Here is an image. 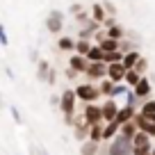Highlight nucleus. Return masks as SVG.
Masks as SVG:
<instances>
[{
	"label": "nucleus",
	"mask_w": 155,
	"mask_h": 155,
	"mask_svg": "<svg viewBox=\"0 0 155 155\" xmlns=\"http://www.w3.org/2000/svg\"><path fill=\"white\" fill-rule=\"evenodd\" d=\"M94 46L89 44V39H78V44H75V53L80 55H89V50H91Z\"/></svg>",
	"instance_id": "nucleus-24"
},
{
	"label": "nucleus",
	"mask_w": 155,
	"mask_h": 155,
	"mask_svg": "<svg viewBox=\"0 0 155 155\" xmlns=\"http://www.w3.org/2000/svg\"><path fill=\"white\" fill-rule=\"evenodd\" d=\"M0 44L5 46H9V37H7V30H5V25H0Z\"/></svg>",
	"instance_id": "nucleus-32"
},
{
	"label": "nucleus",
	"mask_w": 155,
	"mask_h": 155,
	"mask_svg": "<svg viewBox=\"0 0 155 155\" xmlns=\"http://www.w3.org/2000/svg\"><path fill=\"white\" fill-rule=\"evenodd\" d=\"M87 57H89V62H105V50H103L101 46H94Z\"/></svg>",
	"instance_id": "nucleus-21"
},
{
	"label": "nucleus",
	"mask_w": 155,
	"mask_h": 155,
	"mask_svg": "<svg viewBox=\"0 0 155 155\" xmlns=\"http://www.w3.org/2000/svg\"><path fill=\"white\" fill-rule=\"evenodd\" d=\"M96 153H98V141H94V139L82 141V146H80V155H96Z\"/></svg>",
	"instance_id": "nucleus-16"
},
{
	"label": "nucleus",
	"mask_w": 155,
	"mask_h": 155,
	"mask_svg": "<svg viewBox=\"0 0 155 155\" xmlns=\"http://www.w3.org/2000/svg\"><path fill=\"white\" fill-rule=\"evenodd\" d=\"M30 155H50L41 144H30Z\"/></svg>",
	"instance_id": "nucleus-30"
},
{
	"label": "nucleus",
	"mask_w": 155,
	"mask_h": 155,
	"mask_svg": "<svg viewBox=\"0 0 155 155\" xmlns=\"http://www.w3.org/2000/svg\"><path fill=\"white\" fill-rule=\"evenodd\" d=\"M48 73H50V66H48V62H44V59H41V62L37 64V78L39 80H48Z\"/></svg>",
	"instance_id": "nucleus-23"
},
{
	"label": "nucleus",
	"mask_w": 155,
	"mask_h": 155,
	"mask_svg": "<svg viewBox=\"0 0 155 155\" xmlns=\"http://www.w3.org/2000/svg\"><path fill=\"white\" fill-rule=\"evenodd\" d=\"M126 73H128V68L123 66V62H114V64H110L107 75H110L112 82H121V80H126Z\"/></svg>",
	"instance_id": "nucleus-8"
},
{
	"label": "nucleus",
	"mask_w": 155,
	"mask_h": 155,
	"mask_svg": "<svg viewBox=\"0 0 155 155\" xmlns=\"http://www.w3.org/2000/svg\"><path fill=\"white\" fill-rule=\"evenodd\" d=\"M137 98H139V96L135 94V89H132V91H128V94H126V105H132V107H135V105H137Z\"/></svg>",
	"instance_id": "nucleus-31"
},
{
	"label": "nucleus",
	"mask_w": 155,
	"mask_h": 155,
	"mask_svg": "<svg viewBox=\"0 0 155 155\" xmlns=\"http://www.w3.org/2000/svg\"><path fill=\"white\" fill-rule=\"evenodd\" d=\"M75 68H66V78H68V80H73V78H75Z\"/></svg>",
	"instance_id": "nucleus-41"
},
{
	"label": "nucleus",
	"mask_w": 155,
	"mask_h": 155,
	"mask_svg": "<svg viewBox=\"0 0 155 155\" xmlns=\"http://www.w3.org/2000/svg\"><path fill=\"white\" fill-rule=\"evenodd\" d=\"M107 155H132V139L119 132L112 139L110 148H107Z\"/></svg>",
	"instance_id": "nucleus-2"
},
{
	"label": "nucleus",
	"mask_w": 155,
	"mask_h": 155,
	"mask_svg": "<svg viewBox=\"0 0 155 155\" xmlns=\"http://www.w3.org/2000/svg\"><path fill=\"white\" fill-rule=\"evenodd\" d=\"M75 101H78V94L73 89H66L62 94V103H59V110L64 112V123L66 126H75V119H73V112H75Z\"/></svg>",
	"instance_id": "nucleus-1"
},
{
	"label": "nucleus",
	"mask_w": 155,
	"mask_h": 155,
	"mask_svg": "<svg viewBox=\"0 0 155 155\" xmlns=\"http://www.w3.org/2000/svg\"><path fill=\"white\" fill-rule=\"evenodd\" d=\"M98 46H101L105 53H112V50H121V41H119V39H112V37H105Z\"/></svg>",
	"instance_id": "nucleus-15"
},
{
	"label": "nucleus",
	"mask_w": 155,
	"mask_h": 155,
	"mask_svg": "<svg viewBox=\"0 0 155 155\" xmlns=\"http://www.w3.org/2000/svg\"><path fill=\"white\" fill-rule=\"evenodd\" d=\"M135 123H137V128H139L141 132H148L150 137H155V123L153 121H148V119H146L144 114H135Z\"/></svg>",
	"instance_id": "nucleus-10"
},
{
	"label": "nucleus",
	"mask_w": 155,
	"mask_h": 155,
	"mask_svg": "<svg viewBox=\"0 0 155 155\" xmlns=\"http://www.w3.org/2000/svg\"><path fill=\"white\" fill-rule=\"evenodd\" d=\"M80 9H82V7L75 2V5H71V9H68V12H71V14H80Z\"/></svg>",
	"instance_id": "nucleus-40"
},
{
	"label": "nucleus",
	"mask_w": 155,
	"mask_h": 155,
	"mask_svg": "<svg viewBox=\"0 0 155 155\" xmlns=\"http://www.w3.org/2000/svg\"><path fill=\"white\" fill-rule=\"evenodd\" d=\"M153 155H155V148H153Z\"/></svg>",
	"instance_id": "nucleus-44"
},
{
	"label": "nucleus",
	"mask_w": 155,
	"mask_h": 155,
	"mask_svg": "<svg viewBox=\"0 0 155 155\" xmlns=\"http://www.w3.org/2000/svg\"><path fill=\"white\" fill-rule=\"evenodd\" d=\"M9 112H12V116H14V121H16V123H23V114L18 112V107L12 105V107H9Z\"/></svg>",
	"instance_id": "nucleus-33"
},
{
	"label": "nucleus",
	"mask_w": 155,
	"mask_h": 155,
	"mask_svg": "<svg viewBox=\"0 0 155 155\" xmlns=\"http://www.w3.org/2000/svg\"><path fill=\"white\" fill-rule=\"evenodd\" d=\"M107 9L103 7V2H96V5L91 7V18L94 21H98V23H105V18H107Z\"/></svg>",
	"instance_id": "nucleus-14"
},
{
	"label": "nucleus",
	"mask_w": 155,
	"mask_h": 155,
	"mask_svg": "<svg viewBox=\"0 0 155 155\" xmlns=\"http://www.w3.org/2000/svg\"><path fill=\"white\" fill-rule=\"evenodd\" d=\"M105 25H107V28H112V25H116V23H114V18H112V16H107V18H105Z\"/></svg>",
	"instance_id": "nucleus-42"
},
{
	"label": "nucleus",
	"mask_w": 155,
	"mask_h": 155,
	"mask_svg": "<svg viewBox=\"0 0 155 155\" xmlns=\"http://www.w3.org/2000/svg\"><path fill=\"white\" fill-rule=\"evenodd\" d=\"M84 119H87L89 123H103L105 121V116H103V107L94 105V103H87V107H84Z\"/></svg>",
	"instance_id": "nucleus-6"
},
{
	"label": "nucleus",
	"mask_w": 155,
	"mask_h": 155,
	"mask_svg": "<svg viewBox=\"0 0 155 155\" xmlns=\"http://www.w3.org/2000/svg\"><path fill=\"white\" fill-rule=\"evenodd\" d=\"M126 53L123 50H112V53H105V62L107 64H114V62H123Z\"/></svg>",
	"instance_id": "nucleus-26"
},
{
	"label": "nucleus",
	"mask_w": 155,
	"mask_h": 155,
	"mask_svg": "<svg viewBox=\"0 0 155 155\" xmlns=\"http://www.w3.org/2000/svg\"><path fill=\"white\" fill-rule=\"evenodd\" d=\"M114 87H116V82H112V80H107V82H103V87H101V91L105 94V96H114Z\"/></svg>",
	"instance_id": "nucleus-28"
},
{
	"label": "nucleus",
	"mask_w": 155,
	"mask_h": 155,
	"mask_svg": "<svg viewBox=\"0 0 155 155\" xmlns=\"http://www.w3.org/2000/svg\"><path fill=\"white\" fill-rule=\"evenodd\" d=\"M103 7H105V9H107V14H116V5H114V2H110V0H105V2H103Z\"/></svg>",
	"instance_id": "nucleus-34"
},
{
	"label": "nucleus",
	"mask_w": 155,
	"mask_h": 155,
	"mask_svg": "<svg viewBox=\"0 0 155 155\" xmlns=\"http://www.w3.org/2000/svg\"><path fill=\"white\" fill-rule=\"evenodd\" d=\"M75 44H78V41H73L71 37H62L57 41V48L59 50H73V48H75Z\"/></svg>",
	"instance_id": "nucleus-27"
},
{
	"label": "nucleus",
	"mask_w": 155,
	"mask_h": 155,
	"mask_svg": "<svg viewBox=\"0 0 155 155\" xmlns=\"http://www.w3.org/2000/svg\"><path fill=\"white\" fill-rule=\"evenodd\" d=\"M123 94H128V87H123V84H116L114 87V96H123ZM112 96V98H114Z\"/></svg>",
	"instance_id": "nucleus-37"
},
{
	"label": "nucleus",
	"mask_w": 155,
	"mask_h": 155,
	"mask_svg": "<svg viewBox=\"0 0 155 155\" xmlns=\"http://www.w3.org/2000/svg\"><path fill=\"white\" fill-rule=\"evenodd\" d=\"M121 132V123L116 121H107V126H105V132H103V139H114L116 135Z\"/></svg>",
	"instance_id": "nucleus-13"
},
{
	"label": "nucleus",
	"mask_w": 155,
	"mask_h": 155,
	"mask_svg": "<svg viewBox=\"0 0 155 155\" xmlns=\"http://www.w3.org/2000/svg\"><path fill=\"white\" fill-rule=\"evenodd\" d=\"M119 110H121V107H119V105H116V103L110 98V101L103 105V116H105V121H114L116 114H119Z\"/></svg>",
	"instance_id": "nucleus-12"
},
{
	"label": "nucleus",
	"mask_w": 155,
	"mask_h": 155,
	"mask_svg": "<svg viewBox=\"0 0 155 155\" xmlns=\"http://www.w3.org/2000/svg\"><path fill=\"white\" fill-rule=\"evenodd\" d=\"M141 114H144L148 121L155 123V101H146L144 105H141Z\"/></svg>",
	"instance_id": "nucleus-20"
},
{
	"label": "nucleus",
	"mask_w": 155,
	"mask_h": 155,
	"mask_svg": "<svg viewBox=\"0 0 155 155\" xmlns=\"http://www.w3.org/2000/svg\"><path fill=\"white\" fill-rule=\"evenodd\" d=\"M55 80H57V73H55L53 68H50V73H48V80H46V82H48V84H55Z\"/></svg>",
	"instance_id": "nucleus-39"
},
{
	"label": "nucleus",
	"mask_w": 155,
	"mask_h": 155,
	"mask_svg": "<svg viewBox=\"0 0 155 155\" xmlns=\"http://www.w3.org/2000/svg\"><path fill=\"white\" fill-rule=\"evenodd\" d=\"M146 66H148V64H146V59H144V57H139V62H137L135 71H137V73H144V71H146Z\"/></svg>",
	"instance_id": "nucleus-36"
},
{
	"label": "nucleus",
	"mask_w": 155,
	"mask_h": 155,
	"mask_svg": "<svg viewBox=\"0 0 155 155\" xmlns=\"http://www.w3.org/2000/svg\"><path fill=\"white\" fill-rule=\"evenodd\" d=\"M121 50H123V53H130V50H135V46L128 44V41H121Z\"/></svg>",
	"instance_id": "nucleus-38"
},
{
	"label": "nucleus",
	"mask_w": 155,
	"mask_h": 155,
	"mask_svg": "<svg viewBox=\"0 0 155 155\" xmlns=\"http://www.w3.org/2000/svg\"><path fill=\"white\" fill-rule=\"evenodd\" d=\"M107 37H112V39H121V37H123V28H119V25H112V28H107Z\"/></svg>",
	"instance_id": "nucleus-29"
},
{
	"label": "nucleus",
	"mask_w": 155,
	"mask_h": 155,
	"mask_svg": "<svg viewBox=\"0 0 155 155\" xmlns=\"http://www.w3.org/2000/svg\"><path fill=\"white\" fill-rule=\"evenodd\" d=\"M146 155H153V150H150V153H146Z\"/></svg>",
	"instance_id": "nucleus-43"
},
{
	"label": "nucleus",
	"mask_w": 155,
	"mask_h": 155,
	"mask_svg": "<svg viewBox=\"0 0 155 155\" xmlns=\"http://www.w3.org/2000/svg\"><path fill=\"white\" fill-rule=\"evenodd\" d=\"M91 34H96L91 28H84V30H80V34H78V39H89Z\"/></svg>",
	"instance_id": "nucleus-35"
},
{
	"label": "nucleus",
	"mask_w": 155,
	"mask_h": 155,
	"mask_svg": "<svg viewBox=\"0 0 155 155\" xmlns=\"http://www.w3.org/2000/svg\"><path fill=\"white\" fill-rule=\"evenodd\" d=\"M135 94H137L139 98H146V96L150 94V82L146 80V78H141V80H139V84L135 87Z\"/></svg>",
	"instance_id": "nucleus-19"
},
{
	"label": "nucleus",
	"mask_w": 155,
	"mask_h": 155,
	"mask_svg": "<svg viewBox=\"0 0 155 155\" xmlns=\"http://www.w3.org/2000/svg\"><path fill=\"white\" fill-rule=\"evenodd\" d=\"M150 135L148 132H137L135 135V139H132V155H146V153H150Z\"/></svg>",
	"instance_id": "nucleus-3"
},
{
	"label": "nucleus",
	"mask_w": 155,
	"mask_h": 155,
	"mask_svg": "<svg viewBox=\"0 0 155 155\" xmlns=\"http://www.w3.org/2000/svg\"><path fill=\"white\" fill-rule=\"evenodd\" d=\"M137 132H139V128H137L135 119H132V121H128V123H123V126H121V135L130 137V139H135V135H137Z\"/></svg>",
	"instance_id": "nucleus-17"
},
{
	"label": "nucleus",
	"mask_w": 155,
	"mask_h": 155,
	"mask_svg": "<svg viewBox=\"0 0 155 155\" xmlns=\"http://www.w3.org/2000/svg\"><path fill=\"white\" fill-rule=\"evenodd\" d=\"M75 94H78V98L80 101H84V103H94L98 98V94H103L101 89H96V87H91V84H78L75 87Z\"/></svg>",
	"instance_id": "nucleus-4"
},
{
	"label": "nucleus",
	"mask_w": 155,
	"mask_h": 155,
	"mask_svg": "<svg viewBox=\"0 0 155 155\" xmlns=\"http://www.w3.org/2000/svg\"><path fill=\"white\" fill-rule=\"evenodd\" d=\"M107 71H110V64L107 62H91L87 68V75L91 78V80H98V78H105Z\"/></svg>",
	"instance_id": "nucleus-7"
},
{
	"label": "nucleus",
	"mask_w": 155,
	"mask_h": 155,
	"mask_svg": "<svg viewBox=\"0 0 155 155\" xmlns=\"http://www.w3.org/2000/svg\"><path fill=\"white\" fill-rule=\"evenodd\" d=\"M89 64H91V62H89V57H87V55H80V53H75V55L71 57V64H68V66H71V68H75L78 73H82V71L87 73Z\"/></svg>",
	"instance_id": "nucleus-9"
},
{
	"label": "nucleus",
	"mask_w": 155,
	"mask_h": 155,
	"mask_svg": "<svg viewBox=\"0 0 155 155\" xmlns=\"http://www.w3.org/2000/svg\"><path fill=\"white\" fill-rule=\"evenodd\" d=\"M139 57H141V55L137 53V50H130V53H126V57H123V66H126V68H135L137 62H139Z\"/></svg>",
	"instance_id": "nucleus-18"
},
{
	"label": "nucleus",
	"mask_w": 155,
	"mask_h": 155,
	"mask_svg": "<svg viewBox=\"0 0 155 155\" xmlns=\"http://www.w3.org/2000/svg\"><path fill=\"white\" fill-rule=\"evenodd\" d=\"M62 28H64V14L59 9H53L46 18V30L48 32H59Z\"/></svg>",
	"instance_id": "nucleus-5"
},
{
	"label": "nucleus",
	"mask_w": 155,
	"mask_h": 155,
	"mask_svg": "<svg viewBox=\"0 0 155 155\" xmlns=\"http://www.w3.org/2000/svg\"><path fill=\"white\" fill-rule=\"evenodd\" d=\"M135 114H137V112H135V107H132V105H123L121 110H119V114H116V121L123 126V123L132 121V119H135Z\"/></svg>",
	"instance_id": "nucleus-11"
},
{
	"label": "nucleus",
	"mask_w": 155,
	"mask_h": 155,
	"mask_svg": "<svg viewBox=\"0 0 155 155\" xmlns=\"http://www.w3.org/2000/svg\"><path fill=\"white\" fill-rule=\"evenodd\" d=\"M103 132H105V126H103V123H94L91 130H89V139L101 141V139H103Z\"/></svg>",
	"instance_id": "nucleus-22"
},
{
	"label": "nucleus",
	"mask_w": 155,
	"mask_h": 155,
	"mask_svg": "<svg viewBox=\"0 0 155 155\" xmlns=\"http://www.w3.org/2000/svg\"><path fill=\"white\" fill-rule=\"evenodd\" d=\"M141 78H144V75H141V73H137L135 68H128V73H126V82H128V84H132V87H137Z\"/></svg>",
	"instance_id": "nucleus-25"
}]
</instances>
